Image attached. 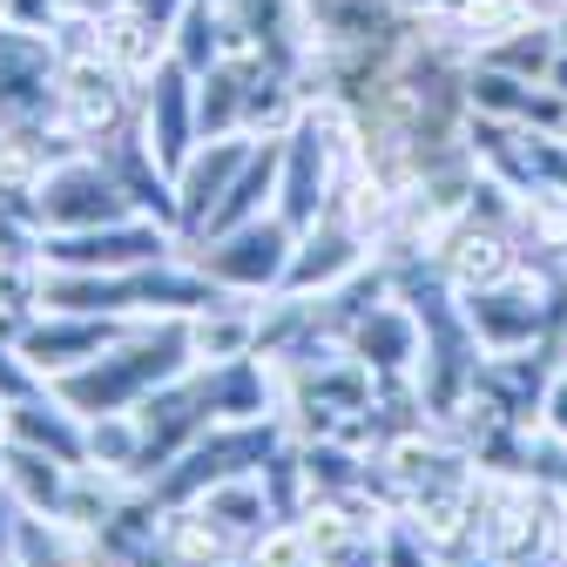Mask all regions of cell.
Instances as JSON below:
<instances>
[{
    "label": "cell",
    "instance_id": "1",
    "mask_svg": "<svg viewBox=\"0 0 567 567\" xmlns=\"http://www.w3.org/2000/svg\"><path fill=\"white\" fill-rule=\"evenodd\" d=\"M183 372H196V359H189V338H183V324L169 318V324H156V331H142V338H115L95 365H82V372H68V379H54L48 392L61 399V405H75L82 419H95V412H135L150 392H163V385H176Z\"/></svg>",
    "mask_w": 567,
    "mask_h": 567
},
{
    "label": "cell",
    "instance_id": "2",
    "mask_svg": "<svg viewBox=\"0 0 567 567\" xmlns=\"http://www.w3.org/2000/svg\"><path fill=\"white\" fill-rule=\"evenodd\" d=\"M183 257L217 284V291H230V298H277L284 291V270H291V257H298V230L270 209V217H257L244 230L189 244Z\"/></svg>",
    "mask_w": 567,
    "mask_h": 567
},
{
    "label": "cell",
    "instance_id": "3",
    "mask_svg": "<svg viewBox=\"0 0 567 567\" xmlns=\"http://www.w3.org/2000/svg\"><path fill=\"white\" fill-rule=\"evenodd\" d=\"M135 115V82L115 61H102L95 48L61 54V102H54V128H68L82 150H109L115 135H128Z\"/></svg>",
    "mask_w": 567,
    "mask_h": 567
},
{
    "label": "cell",
    "instance_id": "4",
    "mask_svg": "<svg viewBox=\"0 0 567 567\" xmlns=\"http://www.w3.org/2000/svg\"><path fill=\"white\" fill-rule=\"evenodd\" d=\"M163 257H176V230H163L156 217H122V224H102V230H41V264L48 270L122 277V270H150Z\"/></svg>",
    "mask_w": 567,
    "mask_h": 567
},
{
    "label": "cell",
    "instance_id": "5",
    "mask_svg": "<svg viewBox=\"0 0 567 567\" xmlns=\"http://www.w3.org/2000/svg\"><path fill=\"white\" fill-rule=\"evenodd\" d=\"M61 102V41L0 21V128H48Z\"/></svg>",
    "mask_w": 567,
    "mask_h": 567
},
{
    "label": "cell",
    "instance_id": "6",
    "mask_svg": "<svg viewBox=\"0 0 567 567\" xmlns=\"http://www.w3.org/2000/svg\"><path fill=\"white\" fill-rule=\"evenodd\" d=\"M122 217H135V203L115 183L109 156H95V150L48 169L41 189H34V224L41 230H102V224H122Z\"/></svg>",
    "mask_w": 567,
    "mask_h": 567
},
{
    "label": "cell",
    "instance_id": "7",
    "mask_svg": "<svg viewBox=\"0 0 567 567\" xmlns=\"http://www.w3.org/2000/svg\"><path fill=\"white\" fill-rule=\"evenodd\" d=\"M135 135L150 142V156L176 176L183 163H189V150H196V75L169 54L150 82H142V102H135Z\"/></svg>",
    "mask_w": 567,
    "mask_h": 567
},
{
    "label": "cell",
    "instance_id": "8",
    "mask_svg": "<svg viewBox=\"0 0 567 567\" xmlns=\"http://www.w3.org/2000/svg\"><path fill=\"white\" fill-rule=\"evenodd\" d=\"M122 338V318H75V311H41V318H28V331H21V359H28V372L41 379V385H54V379H68V372H82V365H95L102 351Z\"/></svg>",
    "mask_w": 567,
    "mask_h": 567
},
{
    "label": "cell",
    "instance_id": "9",
    "mask_svg": "<svg viewBox=\"0 0 567 567\" xmlns=\"http://www.w3.org/2000/svg\"><path fill=\"white\" fill-rule=\"evenodd\" d=\"M466 331H473V344L480 351H493V359H520L527 344H540V331H547V305H540V291H520V284L507 277V284H493V291H466Z\"/></svg>",
    "mask_w": 567,
    "mask_h": 567
},
{
    "label": "cell",
    "instance_id": "10",
    "mask_svg": "<svg viewBox=\"0 0 567 567\" xmlns=\"http://www.w3.org/2000/svg\"><path fill=\"white\" fill-rule=\"evenodd\" d=\"M250 150H257L250 135H203L196 150H189V163L176 169V203H183V237H196V230L209 224V209H217V203L230 196V183L244 176Z\"/></svg>",
    "mask_w": 567,
    "mask_h": 567
},
{
    "label": "cell",
    "instance_id": "11",
    "mask_svg": "<svg viewBox=\"0 0 567 567\" xmlns=\"http://www.w3.org/2000/svg\"><path fill=\"white\" fill-rule=\"evenodd\" d=\"M359 270H365V237L344 230L338 217H324V224H311L298 237V257H291V270H284V291L291 298H331Z\"/></svg>",
    "mask_w": 567,
    "mask_h": 567
},
{
    "label": "cell",
    "instance_id": "12",
    "mask_svg": "<svg viewBox=\"0 0 567 567\" xmlns=\"http://www.w3.org/2000/svg\"><path fill=\"white\" fill-rule=\"evenodd\" d=\"M433 257H440V270H446V284H453L460 298H466V291H493V284H507V277L520 270L507 230H501V224H480V217L453 224Z\"/></svg>",
    "mask_w": 567,
    "mask_h": 567
},
{
    "label": "cell",
    "instance_id": "13",
    "mask_svg": "<svg viewBox=\"0 0 567 567\" xmlns=\"http://www.w3.org/2000/svg\"><path fill=\"white\" fill-rule=\"evenodd\" d=\"M95 156H109V169H115V183L128 189V203H135V217H156L163 230H176L183 237V203H176V176L150 156V142H142L135 128L128 135H115L109 150H95Z\"/></svg>",
    "mask_w": 567,
    "mask_h": 567
},
{
    "label": "cell",
    "instance_id": "14",
    "mask_svg": "<svg viewBox=\"0 0 567 567\" xmlns=\"http://www.w3.org/2000/svg\"><path fill=\"white\" fill-rule=\"evenodd\" d=\"M8 446H34L61 466H89V419L75 405H61L54 392H28V399H14V440Z\"/></svg>",
    "mask_w": 567,
    "mask_h": 567
},
{
    "label": "cell",
    "instance_id": "15",
    "mask_svg": "<svg viewBox=\"0 0 567 567\" xmlns=\"http://www.w3.org/2000/svg\"><path fill=\"white\" fill-rule=\"evenodd\" d=\"M277 169H284V142L250 150V163H244V176L230 183V196L209 209V224H203L196 237H183V244H203V237H224V230H244V224L270 217V209H277Z\"/></svg>",
    "mask_w": 567,
    "mask_h": 567
},
{
    "label": "cell",
    "instance_id": "16",
    "mask_svg": "<svg viewBox=\"0 0 567 567\" xmlns=\"http://www.w3.org/2000/svg\"><path fill=\"white\" fill-rule=\"evenodd\" d=\"M257 331H264V318L244 311L237 298H217V305H203L196 318H183V338H189L196 372L230 365V359H250V351H257Z\"/></svg>",
    "mask_w": 567,
    "mask_h": 567
},
{
    "label": "cell",
    "instance_id": "17",
    "mask_svg": "<svg viewBox=\"0 0 567 567\" xmlns=\"http://www.w3.org/2000/svg\"><path fill=\"white\" fill-rule=\"evenodd\" d=\"M95 54H102V61H115L122 75L142 89V82H150L156 68L169 61V28H163V21H150L142 8H122V14H109V21L95 28Z\"/></svg>",
    "mask_w": 567,
    "mask_h": 567
},
{
    "label": "cell",
    "instance_id": "18",
    "mask_svg": "<svg viewBox=\"0 0 567 567\" xmlns=\"http://www.w3.org/2000/svg\"><path fill=\"white\" fill-rule=\"evenodd\" d=\"M351 359L359 365H372V372H405L412 359H419V311H399V305H372V311H359V324H351Z\"/></svg>",
    "mask_w": 567,
    "mask_h": 567
},
{
    "label": "cell",
    "instance_id": "19",
    "mask_svg": "<svg viewBox=\"0 0 567 567\" xmlns=\"http://www.w3.org/2000/svg\"><path fill=\"white\" fill-rule=\"evenodd\" d=\"M156 540L183 560V567H230L237 560V534L209 514V507H163V520H156Z\"/></svg>",
    "mask_w": 567,
    "mask_h": 567
},
{
    "label": "cell",
    "instance_id": "20",
    "mask_svg": "<svg viewBox=\"0 0 567 567\" xmlns=\"http://www.w3.org/2000/svg\"><path fill=\"white\" fill-rule=\"evenodd\" d=\"M311 115V95L284 75V68H264L250 82V102H244V135L250 142H291Z\"/></svg>",
    "mask_w": 567,
    "mask_h": 567
},
{
    "label": "cell",
    "instance_id": "21",
    "mask_svg": "<svg viewBox=\"0 0 567 567\" xmlns=\"http://www.w3.org/2000/svg\"><path fill=\"white\" fill-rule=\"evenodd\" d=\"M0 480H8V493L21 501V514H41V520H61V501H68V480H75V466H61L34 446H8L0 453Z\"/></svg>",
    "mask_w": 567,
    "mask_h": 567
},
{
    "label": "cell",
    "instance_id": "22",
    "mask_svg": "<svg viewBox=\"0 0 567 567\" xmlns=\"http://www.w3.org/2000/svg\"><path fill=\"white\" fill-rule=\"evenodd\" d=\"M257 75V61H217L209 75H196V135H244V102Z\"/></svg>",
    "mask_w": 567,
    "mask_h": 567
},
{
    "label": "cell",
    "instance_id": "23",
    "mask_svg": "<svg viewBox=\"0 0 567 567\" xmlns=\"http://www.w3.org/2000/svg\"><path fill=\"white\" fill-rule=\"evenodd\" d=\"M224 41H230V8L224 0H183V14L169 21V54L189 68V75H209L224 61Z\"/></svg>",
    "mask_w": 567,
    "mask_h": 567
},
{
    "label": "cell",
    "instance_id": "24",
    "mask_svg": "<svg viewBox=\"0 0 567 567\" xmlns=\"http://www.w3.org/2000/svg\"><path fill=\"white\" fill-rule=\"evenodd\" d=\"M196 507H209V514H217V520L237 534V540H257V534L277 520L270 493H264V473H237V480H217V486H209Z\"/></svg>",
    "mask_w": 567,
    "mask_h": 567
},
{
    "label": "cell",
    "instance_id": "25",
    "mask_svg": "<svg viewBox=\"0 0 567 567\" xmlns=\"http://www.w3.org/2000/svg\"><path fill=\"white\" fill-rule=\"evenodd\" d=\"M89 466L142 480V419L135 412H95L89 419Z\"/></svg>",
    "mask_w": 567,
    "mask_h": 567
},
{
    "label": "cell",
    "instance_id": "26",
    "mask_svg": "<svg viewBox=\"0 0 567 567\" xmlns=\"http://www.w3.org/2000/svg\"><path fill=\"white\" fill-rule=\"evenodd\" d=\"M540 14H534V0H466V8L453 14V28L486 54V48H501L507 34H520V28H534Z\"/></svg>",
    "mask_w": 567,
    "mask_h": 567
},
{
    "label": "cell",
    "instance_id": "27",
    "mask_svg": "<svg viewBox=\"0 0 567 567\" xmlns=\"http://www.w3.org/2000/svg\"><path fill=\"white\" fill-rule=\"evenodd\" d=\"M244 560H250V567H318V547H311V534H305L298 520H270V527L250 540Z\"/></svg>",
    "mask_w": 567,
    "mask_h": 567
},
{
    "label": "cell",
    "instance_id": "28",
    "mask_svg": "<svg viewBox=\"0 0 567 567\" xmlns=\"http://www.w3.org/2000/svg\"><path fill=\"white\" fill-rule=\"evenodd\" d=\"M8 21H14V28L54 34V28H61V0H8Z\"/></svg>",
    "mask_w": 567,
    "mask_h": 567
},
{
    "label": "cell",
    "instance_id": "29",
    "mask_svg": "<svg viewBox=\"0 0 567 567\" xmlns=\"http://www.w3.org/2000/svg\"><path fill=\"white\" fill-rule=\"evenodd\" d=\"M540 419H547V433H554V440H567V372L547 379V405H540Z\"/></svg>",
    "mask_w": 567,
    "mask_h": 567
},
{
    "label": "cell",
    "instance_id": "30",
    "mask_svg": "<svg viewBox=\"0 0 567 567\" xmlns=\"http://www.w3.org/2000/svg\"><path fill=\"white\" fill-rule=\"evenodd\" d=\"M128 8V0H61V21H109V14H122Z\"/></svg>",
    "mask_w": 567,
    "mask_h": 567
},
{
    "label": "cell",
    "instance_id": "31",
    "mask_svg": "<svg viewBox=\"0 0 567 567\" xmlns=\"http://www.w3.org/2000/svg\"><path fill=\"white\" fill-rule=\"evenodd\" d=\"M128 8H142L150 21H163V28H169V21L183 14V0H128Z\"/></svg>",
    "mask_w": 567,
    "mask_h": 567
},
{
    "label": "cell",
    "instance_id": "32",
    "mask_svg": "<svg viewBox=\"0 0 567 567\" xmlns=\"http://www.w3.org/2000/svg\"><path fill=\"white\" fill-rule=\"evenodd\" d=\"M68 567H115V560H109L102 540H95V547H75V554H68Z\"/></svg>",
    "mask_w": 567,
    "mask_h": 567
},
{
    "label": "cell",
    "instance_id": "33",
    "mask_svg": "<svg viewBox=\"0 0 567 567\" xmlns=\"http://www.w3.org/2000/svg\"><path fill=\"white\" fill-rule=\"evenodd\" d=\"M8 440H14V399L0 392V453H8Z\"/></svg>",
    "mask_w": 567,
    "mask_h": 567
},
{
    "label": "cell",
    "instance_id": "34",
    "mask_svg": "<svg viewBox=\"0 0 567 567\" xmlns=\"http://www.w3.org/2000/svg\"><path fill=\"white\" fill-rule=\"evenodd\" d=\"M554 501H560V514H567V466L554 473Z\"/></svg>",
    "mask_w": 567,
    "mask_h": 567
},
{
    "label": "cell",
    "instance_id": "35",
    "mask_svg": "<svg viewBox=\"0 0 567 567\" xmlns=\"http://www.w3.org/2000/svg\"><path fill=\"white\" fill-rule=\"evenodd\" d=\"M554 567H567V520H560V540H554Z\"/></svg>",
    "mask_w": 567,
    "mask_h": 567
},
{
    "label": "cell",
    "instance_id": "36",
    "mask_svg": "<svg viewBox=\"0 0 567 567\" xmlns=\"http://www.w3.org/2000/svg\"><path fill=\"white\" fill-rule=\"evenodd\" d=\"M554 34H560V48H567V8H554Z\"/></svg>",
    "mask_w": 567,
    "mask_h": 567
},
{
    "label": "cell",
    "instance_id": "37",
    "mask_svg": "<svg viewBox=\"0 0 567 567\" xmlns=\"http://www.w3.org/2000/svg\"><path fill=\"white\" fill-rule=\"evenodd\" d=\"M0 567H28V560H21V554H0Z\"/></svg>",
    "mask_w": 567,
    "mask_h": 567
},
{
    "label": "cell",
    "instance_id": "38",
    "mask_svg": "<svg viewBox=\"0 0 567 567\" xmlns=\"http://www.w3.org/2000/svg\"><path fill=\"white\" fill-rule=\"evenodd\" d=\"M0 21H8V0H0Z\"/></svg>",
    "mask_w": 567,
    "mask_h": 567
}]
</instances>
